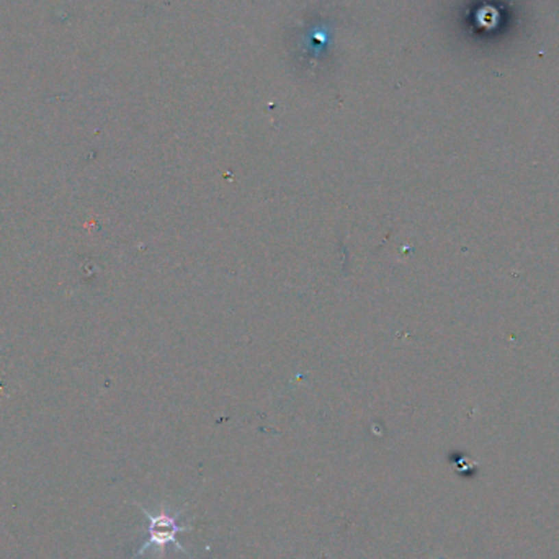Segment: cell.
I'll return each mask as SVG.
<instances>
[{
    "instance_id": "obj_1",
    "label": "cell",
    "mask_w": 559,
    "mask_h": 559,
    "mask_svg": "<svg viewBox=\"0 0 559 559\" xmlns=\"http://www.w3.org/2000/svg\"><path fill=\"white\" fill-rule=\"evenodd\" d=\"M142 512L147 517V520H149V528H147V535L149 536H147L146 543L141 546V549L136 553V556L142 554L149 546H160V548H164L169 543L175 545L180 551H185L182 548V545L177 541V533L186 532L188 527L177 523V517H171L167 514H159L154 517L146 509H142Z\"/></svg>"
}]
</instances>
